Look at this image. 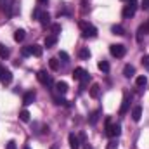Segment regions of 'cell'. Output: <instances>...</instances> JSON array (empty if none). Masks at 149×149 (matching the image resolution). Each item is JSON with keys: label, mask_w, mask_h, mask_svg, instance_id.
<instances>
[{"label": "cell", "mask_w": 149, "mask_h": 149, "mask_svg": "<svg viewBox=\"0 0 149 149\" xmlns=\"http://www.w3.org/2000/svg\"><path fill=\"white\" fill-rule=\"evenodd\" d=\"M80 28H81V35H83L85 38H94V37H97V30H95L92 24H88V23L81 21V23H80Z\"/></svg>", "instance_id": "6da1fadb"}, {"label": "cell", "mask_w": 149, "mask_h": 149, "mask_svg": "<svg viewBox=\"0 0 149 149\" xmlns=\"http://www.w3.org/2000/svg\"><path fill=\"white\" fill-rule=\"evenodd\" d=\"M121 134V127L116 123V125H113V123H109V120L106 121V135L108 137H111V139H114V137H118Z\"/></svg>", "instance_id": "3957f363"}, {"label": "cell", "mask_w": 149, "mask_h": 149, "mask_svg": "<svg viewBox=\"0 0 149 149\" xmlns=\"http://www.w3.org/2000/svg\"><path fill=\"white\" fill-rule=\"evenodd\" d=\"M30 49H31V56H35V57H40L42 54H43V47L42 45H30Z\"/></svg>", "instance_id": "7c38bea8"}, {"label": "cell", "mask_w": 149, "mask_h": 149, "mask_svg": "<svg viewBox=\"0 0 149 149\" xmlns=\"http://www.w3.org/2000/svg\"><path fill=\"white\" fill-rule=\"evenodd\" d=\"M135 10H137V0H128V5L123 9V17H125V19L134 17Z\"/></svg>", "instance_id": "277c9868"}, {"label": "cell", "mask_w": 149, "mask_h": 149, "mask_svg": "<svg viewBox=\"0 0 149 149\" xmlns=\"http://www.w3.org/2000/svg\"><path fill=\"white\" fill-rule=\"evenodd\" d=\"M109 52H111V56H114V57H123L125 52H127V49L121 43H113L111 47H109Z\"/></svg>", "instance_id": "5b68a950"}, {"label": "cell", "mask_w": 149, "mask_h": 149, "mask_svg": "<svg viewBox=\"0 0 149 149\" xmlns=\"http://www.w3.org/2000/svg\"><path fill=\"white\" fill-rule=\"evenodd\" d=\"M106 149H118V144H116V141H111V142L106 146Z\"/></svg>", "instance_id": "1f68e13d"}, {"label": "cell", "mask_w": 149, "mask_h": 149, "mask_svg": "<svg viewBox=\"0 0 149 149\" xmlns=\"http://www.w3.org/2000/svg\"><path fill=\"white\" fill-rule=\"evenodd\" d=\"M144 28H146V31H149V21L146 23V24H144Z\"/></svg>", "instance_id": "d590c367"}, {"label": "cell", "mask_w": 149, "mask_h": 149, "mask_svg": "<svg viewBox=\"0 0 149 149\" xmlns=\"http://www.w3.org/2000/svg\"><path fill=\"white\" fill-rule=\"evenodd\" d=\"M56 104H64V106H68V101L63 99V97H56Z\"/></svg>", "instance_id": "f546056e"}, {"label": "cell", "mask_w": 149, "mask_h": 149, "mask_svg": "<svg viewBox=\"0 0 149 149\" xmlns=\"http://www.w3.org/2000/svg\"><path fill=\"white\" fill-rule=\"evenodd\" d=\"M135 74V68L132 66V64H127L125 68H123V76H127V78H132Z\"/></svg>", "instance_id": "4fadbf2b"}, {"label": "cell", "mask_w": 149, "mask_h": 149, "mask_svg": "<svg viewBox=\"0 0 149 149\" xmlns=\"http://www.w3.org/2000/svg\"><path fill=\"white\" fill-rule=\"evenodd\" d=\"M35 97H37V95H35V92H26V94H24V97H23V104H24V106H30V104L35 101Z\"/></svg>", "instance_id": "30bf717a"}, {"label": "cell", "mask_w": 149, "mask_h": 149, "mask_svg": "<svg viewBox=\"0 0 149 149\" xmlns=\"http://www.w3.org/2000/svg\"><path fill=\"white\" fill-rule=\"evenodd\" d=\"M24 37H26V35H24V30H16V31H14V40H16V42H23Z\"/></svg>", "instance_id": "ac0fdd59"}, {"label": "cell", "mask_w": 149, "mask_h": 149, "mask_svg": "<svg viewBox=\"0 0 149 149\" xmlns=\"http://www.w3.org/2000/svg\"><path fill=\"white\" fill-rule=\"evenodd\" d=\"M33 16L38 17V21H40L43 26L50 24V16H49V12H40V10H35V12H33Z\"/></svg>", "instance_id": "8992f818"}, {"label": "cell", "mask_w": 149, "mask_h": 149, "mask_svg": "<svg viewBox=\"0 0 149 149\" xmlns=\"http://www.w3.org/2000/svg\"><path fill=\"white\" fill-rule=\"evenodd\" d=\"M97 66H99V70H101V71H104V73H108V71H109V63H108V61H99V64H97Z\"/></svg>", "instance_id": "7402d4cb"}, {"label": "cell", "mask_w": 149, "mask_h": 149, "mask_svg": "<svg viewBox=\"0 0 149 149\" xmlns=\"http://www.w3.org/2000/svg\"><path fill=\"white\" fill-rule=\"evenodd\" d=\"M128 106H130V97H128V95H125V97H123L121 109H120V114H125V113L128 111Z\"/></svg>", "instance_id": "9a60e30c"}, {"label": "cell", "mask_w": 149, "mask_h": 149, "mask_svg": "<svg viewBox=\"0 0 149 149\" xmlns=\"http://www.w3.org/2000/svg\"><path fill=\"white\" fill-rule=\"evenodd\" d=\"M61 24H52V33H54V37H57L59 33H61Z\"/></svg>", "instance_id": "4316f807"}, {"label": "cell", "mask_w": 149, "mask_h": 149, "mask_svg": "<svg viewBox=\"0 0 149 149\" xmlns=\"http://www.w3.org/2000/svg\"><path fill=\"white\" fill-rule=\"evenodd\" d=\"M37 78H38V81H40V83H43V85H50V83H52L50 76H49V74L45 73V71H38Z\"/></svg>", "instance_id": "ba28073f"}, {"label": "cell", "mask_w": 149, "mask_h": 149, "mask_svg": "<svg viewBox=\"0 0 149 149\" xmlns=\"http://www.w3.org/2000/svg\"><path fill=\"white\" fill-rule=\"evenodd\" d=\"M99 92H101V87H99L97 83H94V85L90 87V97H92V99H97V97H99Z\"/></svg>", "instance_id": "2e32d148"}, {"label": "cell", "mask_w": 149, "mask_h": 149, "mask_svg": "<svg viewBox=\"0 0 149 149\" xmlns=\"http://www.w3.org/2000/svg\"><path fill=\"white\" fill-rule=\"evenodd\" d=\"M87 149H92V148H87Z\"/></svg>", "instance_id": "f35d334b"}, {"label": "cell", "mask_w": 149, "mask_h": 149, "mask_svg": "<svg viewBox=\"0 0 149 149\" xmlns=\"http://www.w3.org/2000/svg\"><path fill=\"white\" fill-rule=\"evenodd\" d=\"M9 54H10V50H9L5 45H2V43H0V57H2V59H7V57H9Z\"/></svg>", "instance_id": "ffe728a7"}, {"label": "cell", "mask_w": 149, "mask_h": 149, "mask_svg": "<svg viewBox=\"0 0 149 149\" xmlns=\"http://www.w3.org/2000/svg\"><path fill=\"white\" fill-rule=\"evenodd\" d=\"M142 7L144 9H149V0H142Z\"/></svg>", "instance_id": "836d02e7"}, {"label": "cell", "mask_w": 149, "mask_h": 149, "mask_svg": "<svg viewBox=\"0 0 149 149\" xmlns=\"http://www.w3.org/2000/svg\"><path fill=\"white\" fill-rule=\"evenodd\" d=\"M71 76H73V80H76V81H81L83 85H85V83L90 80V74L87 73L83 68H76V70L73 71V74H71Z\"/></svg>", "instance_id": "7a4b0ae2"}, {"label": "cell", "mask_w": 149, "mask_h": 149, "mask_svg": "<svg viewBox=\"0 0 149 149\" xmlns=\"http://www.w3.org/2000/svg\"><path fill=\"white\" fill-rule=\"evenodd\" d=\"M47 2H49V0H38V3H40V5H45Z\"/></svg>", "instance_id": "e575fe53"}, {"label": "cell", "mask_w": 149, "mask_h": 149, "mask_svg": "<svg viewBox=\"0 0 149 149\" xmlns=\"http://www.w3.org/2000/svg\"><path fill=\"white\" fill-rule=\"evenodd\" d=\"M2 71H3V66H0V74H2Z\"/></svg>", "instance_id": "8d00e7d4"}, {"label": "cell", "mask_w": 149, "mask_h": 149, "mask_svg": "<svg viewBox=\"0 0 149 149\" xmlns=\"http://www.w3.org/2000/svg\"><path fill=\"white\" fill-rule=\"evenodd\" d=\"M142 64H144V68H148V70H149V54L142 57Z\"/></svg>", "instance_id": "4dcf8cb0"}, {"label": "cell", "mask_w": 149, "mask_h": 149, "mask_svg": "<svg viewBox=\"0 0 149 149\" xmlns=\"http://www.w3.org/2000/svg\"><path fill=\"white\" fill-rule=\"evenodd\" d=\"M49 66H50V70L57 71V70H59V61H57V59H50V61H49Z\"/></svg>", "instance_id": "484cf974"}, {"label": "cell", "mask_w": 149, "mask_h": 149, "mask_svg": "<svg viewBox=\"0 0 149 149\" xmlns=\"http://www.w3.org/2000/svg\"><path fill=\"white\" fill-rule=\"evenodd\" d=\"M24 149H30V148H24Z\"/></svg>", "instance_id": "74e56055"}, {"label": "cell", "mask_w": 149, "mask_h": 149, "mask_svg": "<svg viewBox=\"0 0 149 149\" xmlns=\"http://www.w3.org/2000/svg\"><path fill=\"white\" fill-rule=\"evenodd\" d=\"M135 85H137V87H146V85H148V76H139V78L135 80Z\"/></svg>", "instance_id": "603a6c76"}, {"label": "cell", "mask_w": 149, "mask_h": 149, "mask_svg": "<svg viewBox=\"0 0 149 149\" xmlns=\"http://www.w3.org/2000/svg\"><path fill=\"white\" fill-rule=\"evenodd\" d=\"M21 54H23L24 57H28V56H31V49H30V47H24V49L21 50Z\"/></svg>", "instance_id": "83f0119b"}, {"label": "cell", "mask_w": 149, "mask_h": 149, "mask_svg": "<svg viewBox=\"0 0 149 149\" xmlns=\"http://www.w3.org/2000/svg\"><path fill=\"white\" fill-rule=\"evenodd\" d=\"M113 35H125V30H123V26H120V24H114L111 28Z\"/></svg>", "instance_id": "44dd1931"}, {"label": "cell", "mask_w": 149, "mask_h": 149, "mask_svg": "<svg viewBox=\"0 0 149 149\" xmlns=\"http://www.w3.org/2000/svg\"><path fill=\"white\" fill-rule=\"evenodd\" d=\"M78 56H80L81 59H88V57H90V50H88V49H81V50L78 52Z\"/></svg>", "instance_id": "d4e9b609"}, {"label": "cell", "mask_w": 149, "mask_h": 149, "mask_svg": "<svg viewBox=\"0 0 149 149\" xmlns=\"http://www.w3.org/2000/svg\"><path fill=\"white\" fill-rule=\"evenodd\" d=\"M7 149H16V142L14 141H9L7 142Z\"/></svg>", "instance_id": "d6a6232c"}, {"label": "cell", "mask_w": 149, "mask_h": 149, "mask_svg": "<svg viewBox=\"0 0 149 149\" xmlns=\"http://www.w3.org/2000/svg\"><path fill=\"white\" fill-rule=\"evenodd\" d=\"M0 81H2L3 85H9V83L12 81V73H10L9 70L3 68V71H2V74H0Z\"/></svg>", "instance_id": "52a82bcc"}, {"label": "cell", "mask_w": 149, "mask_h": 149, "mask_svg": "<svg viewBox=\"0 0 149 149\" xmlns=\"http://www.w3.org/2000/svg\"><path fill=\"white\" fill-rule=\"evenodd\" d=\"M56 42H57V37H54V35H50V37L45 38V47L49 49V47H52V45H56Z\"/></svg>", "instance_id": "d6986e66"}, {"label": "cell", "mask_w": 149, "mask_h": 149, "mask_svg": "<svg viewBox=\"0 0 149 149\" xmlns=\"http://www.w3.org/2000/svg\"><path fill=\"white\" fill-rule=\"evenodd\" d=\"M56 90H57L59 94H66V92H68V83H66V81H57V83H56Z\"/></svg>", "instance_id": "5bb4252c"}, {"label": "cell", "mask_w": 149, "mask_h": 149, "mask_svg": "<svg viewBox=\"0 0 149 149\" xmlns=\"http://www.w3.org/2000/svg\"><path fill=\"white\" fill-rule=\"evenodd\" d=\"M68 141H70V148L71 149H80V139H78L74 134H70Z\"/></svg>", "instance_id": "9c48e42d"}, {"label": "cell", "mask_w": 149, "mask_h": 149, "mask_svg": "<svg viewBox=\"0 0 149 149\" xmlns=\"http://www.w3.org/2000/svg\"><path fill=\"white\" fill-rule=\"evenodd\" d=\"M59 57H61V59H63L64 63H68V61H70V56H68V54H66L64 50H63V52H59Z\"/></svg>", "instance_id": "f1b7e54d"}, {"label": "cell", "mask_w": 149, "mask_h": 149, "mask_svg": "<svg viewBox=\"0 0 149 149\" xmlns=\"http://www.w3.org/2000/svg\"><path fill=\"white\" fill-rule=\"evenodd\" d=\"M19 118H21V121L28 123V121H30V113L26 111V109H23V111L19 113Z\"/></svg>", "instance_id": "cb8c5ba5"}, {"label": "cell", "mask_w": 149, "mask_h": 149, "mask_svg": "<svg viewBox=\"0 0 149 149\" xmlns=\"http://www.w3.org/2000/svg\"><path fill=\"white\" fill-rule=\"evenodd\" d=\"M142 118V108L141 106H135L134 109H132V120L134 121H139Z\"/></svg>", "instance_id": "8fae6325"}, {"label": "cell", "mask_w": 149, "mask_h": 149, "mask_svg": "<svg viewBox=\"0 0 149 149\" xmlns=\"http://www.w3.org/2000/svg\"><path fill=\"white\" fill-rule=\"evenodd\" d=\"M99 116H101V109H95V111L90 114L88 123H90V125H95V123H97V120H99Z\"/></svg>", "instance_id": "e0dca14e"}]
</instances>
